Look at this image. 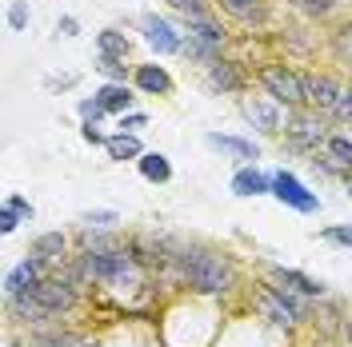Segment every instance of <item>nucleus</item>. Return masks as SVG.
Here are the masks:
<instances>
[{"label": "nucleus", "mask_w": 352, "mask_h": 347, "mask_svg": "<svg viewBox=\"0 0 352 347\" xmlns=\"http://www.w3.org/2000/svg\"><path fill=\"white\" fill-rule=\"evenodd\" d=\"M8 204H12V208H16V212H21V219H24V224H28V219L36 216V212H32V204H28V200H24V195H8Z\"/></svg>", "instance_id": "36"}, {"label": "nucleus", "mask_w": 352, "mask_h": 347, "mask_svg": "<svg viewBox=\"0 0 352 347\" xmlns=\"http://www.w3.org/2000/svg\"><path fill=\"white\" fill-rule=\"evenodd\" d=\"M44 267L48 263L41 260V256H28V260H21L8 276H4V296L12 300V296H28V291H36L48 276H44Z\"/></svg>", "instance_id": "10"}, {"label": "nucleus", "mask_w": 352, "mask_h": 347, "mask_svg": "<svg viewBox=\"0 0 352 347\" xmlns=\"http://www.w3.org/2000/svg\"><path fill=\"white\" fill-rule=\"evenodd\" d=\"M256 84L264 88V96H272L280 108H308V88H305V72H296L285 60H264L256 68Z\"/></svg>", "instance_id": "2"}, {"label": "nucleus", "mask_w": 352, "mask_h": 347, "mask_svg": "<svg viewBox=\"0 0 352 347\" xmlns=\"http://www.w3.org/2000/svg\"><path fill=\"white\" fill-rule=\"evenodd\" d=\"M217 4L241 24H261L264 21V0H217Z\"/></svg>", "instance_id": "22"}, {"label": "nucleus", "mask_w": 352, "mask_h": 347, "mask_svg": "<svg viewBox=\"0 0 352 347\" xmlns=\"http://www.w3.org/2000/svg\"><path fill=\"white\" fill-rule=\"evenodd\" d=\"M344 335H349V344H352V320H349V327H344Z\"/></svg>", "instance_id": "38"}, {"label": "nucleus", "mask_w": 352, "mask_h": 347, "mask_svg": "<svg viewBox=\"0 0 352 347\" xmlns=\"http://www.w3.org/2000/svg\"><path fill=\"white\" fill-rule=\"evenodd\" d=\"M80 136H85L88 144H100V148L109 144V136L100 132V124H92V120H80Z\"/></svg>", "instance_id": "34"}, {"label": "nucleus", "mask_w": 352, "mask_h": 347, "mask_svg": "<svg viewBox=\"0 0 352 347\" xmlns=\"http://www.w3.org/2000/svg\"><path fill=\"white\" fill-rule=\"evenodd\" d=\"M96 72L104 80H116V84H129L132 80V68L124 60H116V56H96Z\"/></svg>", "instance_id": "27"}, {"label": "nucleus", "mask_w": 352, "mask_h": 347, "mask_svg": "<svg viewBox=\"0 0 352 347\" xmlns=\"http://www.w3.org/2000/svg\"><path fill=\"white\" fill-rule=\"evenodd\" d=\"M320 239H329V243H340V248H352V228L349 224H332L320 232Z\"/></svg>", "instance_id": "32"}, {"label": "nucleus", "mask_w": 352, "mask_h": 347, "mask_svg": "<svg viewBox=\"0 0 352 347\" xmlns=\"http://www.w3.org/2000/svg\"><path fill=\"white\" fill-rule=\"evenodd\" d=\"M180 267H184V280L192 291L200 296H224L232 280H236V272H232V260L228 256H220L212 248H188L184 256H180Z\"/></svg>", "instance_id": "1"}, {"label": "nucleus", "mask_w": 352, "mask_h": 347, "mask_svg": "<svg viewBox=\"0 0 352 347\" xmlns=\"http://www.w3.org/2000/svg\"><path fill=\"white\" fill-rule=\"evenodd\" d=\"M204 84L220 92V96H241L244 88H248V72H244L241 60H228V56H220L212 64L204 68Z\"/></svg>", "instance_id": "7"}, {"label": "nucleus", "mask_w": 352, "mask_h": 347, "mask_svg": "<svg viewBox=\"0 0 352 347\" xmlns=\"http://www.w3.org/2000/svg\"><path fill=\"white\" fill-rule=\"evenodd\" d=\"M324 156H329L336 168L352 172V136L349 132H332L329 140H324Z\"/></svg>", "instance_id": "24"}, {"label": "nucleus", "mask_w": 352, "mask_h": 347, "mask_svg": "<svg viewBox=\"0 0 352 347\" xmlns=\"http://www.w3.org/2000/svg\"><path fill=\"white\" fill-rule=\"evenodd\" d=\"M204 140H208V148H220V152H228L232 160H256V156H261L256 140H244V136H224V132H208Z\"/></svg>", "instance_id": "15"}, {"label": "nucleus", "mask_w": 352, "mask_h": 347, "mask_svg": "<svg viewBox=\"0 0 352 347\" xmlns=\"http://www.w3.org/2000/svg\"><path fill=\"white\" fill-rule=\"evenodd\" d=\"M68 252V239L60 232H44V236L32 239V256H41L44 263H60Z\"/></svg>", "instance_id": "20"}, {"label": "nucleus", "mask_w": 352, "mask_h": 347, "mask_svg": "<svg viewBox=\"0 0 352 347\" xmlns=\"http://www.w3.org/2000/svg\"><path fill=\"white\" fill-rule=\"evenodd\" d=\"M173 12H180L184 21L188 16H200V12H212V0H164Z\"/></svg>", "instance_id": "28"}, {"label": "nucleus", "mask_w": 352, "mask_h": 347, "mask_svg": "<svg viewBox=\"0 0 352 347\" xmlns=\"http://www.w3.org/2000/svg\"><path fill=\"white\" fill-rule=\"evenodd\" d=\"M92 96L100 100V108H104V112H116V116L132 112V104H136V88H132V84H116V80H104Z\"/></svg>", "instance_id": "13"}, {"label": "nucleus", "mask_w": 352, "mask_h": 347, "mask_svg": "<svg viewBox=\"0 0 352 347\" xmlns=\"http://www.w3.org/2000/svg\"><path fill=\"white\" fill-rule=\"evenodd\" d=\"M272 195L280 200V204H288V208H296V212H305V216H312V212H320V200H316V192H308L305 184L296 180L292 172H272Z\"/></svg>", "instance_id": "8"}, {"label": "nucleus", "mask_w": 352, "mask_h": 347, "mask_svg": "<svg viewBox=\"0 0 352 347\" xmlns=\"http://www.w3.org/2000/svg\"><path fill=\"white\" fill-rule=\"evenodd\" d=\"M36 304H44L52 315H60V311H68V307L76 304V283H68L65 276H48V280L36 287V291H28Z\"/></svg>", "instance_id": "11"}, {"label": "nucleus", "mask_w": 352, "mask_h": 347, "mask_svg": "<svg viewBox=\"0 0 352 347\" xmlns=\"http://www.w3.org/2000/svg\"><path fill=\"white\" fill-rule=\"evenodd\" d=\"M232 192L236 195H272V176H264L256 164H244V168H236V176H232Z\"/></svg>", "instance_id": "14"}, {"label": "nucleus", "mask_w": 352, "mask_h": 347, "mask_svg": "<svg viewBox=\"0 0 352 347\" xmlns=\"http://www.w3.org/2000/svg\"><path fill=\"white\" fill-rule=\"evenodd\" d=\"M104 152H109V160H116V164H124V160H140V156H144V148H140L136 132H116V136H109Z\"/></svg>", "instance_id": "17"}, {"label": "nucleus", "mask_w": 352, "mask_h": 347, "mask_svg": "<svg viewBox=\"0 0 352 347\" xmlns=\"http://www.w3.org/2000/svg\"><path fill=\"white\" fill-rule=\"evenodd\" d=\"M144 124H148L144 112H124V116H120V132H140Z\"/></svg>", "instance_id": "35"}, {"label": "nucleus", "mask_w": 352, "mask_h": 347, "mask_svg": "<svg viewBox=\"0 0 352 347\" xmlns=\"http://www.w3.org/2000/svg\"><path fill=\"white\" fill-rule=\"evenodd\" d=\"M349 195H352V180H349Z\"/></svg>", "instance_id": "39"}, {"label": "nucleus", "mask_w": 352, "mask_h": 347, "mask_svg": "<svg viewBox=\"0 0 352 347\" xmlns=\"http://www.w3.org/2000/svg\"><path fill=\"white\" fill-rule=\"evenodd\" d=\"M132 44L124 32H116V28H104V32H96V56H116V60H129Z\"/></svg>", "instance_id": "21"}, {"label": "nucleus", "mask_w": 352, "mask_h": 347, "mask_svg": "<svg viewBox=\"0 0 352 347\" xmlns=\"http://www.w3.org/2000/svg\"><path fill=\"white\" fill-rule=\"evenodd\" d=\"M8 28L12 32H24L28 28V0H12L8 4Z\"/></svg>", "instance_id": "29"}, {"label": "nucleus", "mask_w": 352, "mask_h": 347, "mask_svg": "<svg viewBox=\"0 0 352 347\" xmlns=\"http://www.w3.org/2000/svg\"><path fill=\"white\" fill-rule=\"evenodd\" d=\"M120 216L109 212V208H96V212H85V228H116Z\"/></svg>", "instance_id": "30"}, {"label": "nucleus", "mask_w": 352, "mask_h": 347, "mask_svg": "<svg viewBox=\"0 0 352 347\" xmlns=\"http://www.w3.org/2000/svg\"><path fill=\"white\" fill-rule=\"evenodd\" d=\"M132 88L140 96H173V76L164 72V64H136L132 68Z\"/></svg>", "instance_id": "12"}, {"label": "nucleus", "mask_w": 352, "mask_h": 347, "mask_svg": "<svg viewBox=\"0 0 352 347\" xmlns=\"http://www.w3.org/2000/svg\"><path fill=\"white\" fill-rule=\"evenodd\" d=\"M184 28L192 32V36H200V40H212V44H228V28H224V21H220L217 12H200V16H188L184 21Z\"/></svg>", "instance_id": "16"}, {"label": "nucleus", "mask_w": 352, "mask_h": 347, "mask_svg": "<svg viewBox=\"0 0 352 347\" xmlns=\"http://www.w3.org/2000/svg\"><path fill=\"white\" fill-rule=\"evenodd\" d=\"M305 88H308V108L329 116L336 108V100H340V92H344V80L329 68H312V72H305Z\"/></svg>", "instance_id": "5"}, {"label": "nucleus", "mask_w": 352, "mask_h": 347, "mask_svg": "<svg viewBox=\"0 0 352 347\" xmlns=\"http://www.w3.org/2000/svg\"><path fill=\"white\" fill-rule=\"evenodd\" d=\"M332 132L324 128V112L316 108H292L285 120V140L288 148H296V152H316V148H324V140H329Z\"/></svg>", "instance_id": "3"}, {"label": "nucleus", "mask_w": 352, "mask_h": 347, "mask_svg": "<svg viewBox=\"0 0 352 347\" xmlns=\"http://www.w3.org/2000/svg\"><path fill=\"white\" fill-rule=\"evenodd\" d=\"M241 112H244V120L256 132H264V136L280 132V104L272 96H241Z\"/></svg>", "instance_id": "9"}, {"label": "nucleus", "mask_w": 352, "mask_h": 347, "mask_svg": "<svg viewBox=\"0 0 352 347\" xmlns=\"http://www.w3.org/2000/svg\"><path fill=\"white\" fill-rule=\"evenodd\" d=\"M140 36H144V44L153 48L156 56H176L184 48V32H176L173 24L164 21V16H156V12L140 16Z\"/></svg>", "instance_id": "6"}, {"label": "nucleus", "mask_w": 352, "mask_h": 347, "mask_svg": "<svg viewBox=\"0 0 352 347\" xmlns=\"http://www.w3.org/2000/svg\"><path fill=\"white\" fill-rule=\"evenodd\" d=\"M252 304H256V311H261L264 320H272L276 327H292V324H300V320H308L300 296L288 291V287H256Z\"/></svg>", "instance_id": "4"}, {"label": "nucleus", "mask_w": 352, "mask_h": 347, "mask_svg": "<svg viewBox=\"0 0 352 347\" xmlns=\"http://www.w3.org/2000/svg\"><path fill=\"white\" fill-rule=\"evenodd\" d=\"M136 168H140V176H144L148 184H168V180H173V164H168L164 152H144L136 160Z\"/></svg>", "instance_id": "18"}, {"label": "nucleus", "mask_w": 352, "mask_h": 347, "mask_svg": "<svg viewBox=\"0 0 352 347\" xmlns=\"http://www.w3.org/2000/svg\"><path fill=\"white\" fill-rule=\"evenodd\" d=\"M300 16H308V21H329L332 12L340 8V0H288Z\"/></svg>", "instance_id": "25"}, {"label": "nucleus", "mask_w": 352, "mask_h": 347, "mask_svg": "<svg viewBox=\"0 0 352 347\" xmlns=\"http://www.w3.org/2000/svg\"><path fill=\"white\" fill-rule=\"evenodd\" d=\"M180 52H184V56H188L192 64L208 68L212 60H220V52H224V48H220V44H212V40H200V36H192V32H188V36H184V48H180Z\"/></svg>", "instance_id": "19"}, {"label": "nucleus", "mask_w": 352, "mask_h": 347, "mask_svg": "<svg viewBox=\"0 0 352 347\" xmlns=\"http://www.w3.org/2000/svg\"><path fill=\"white\" fill-rule=\"evenodd\" d=\"M272 276H276V283H280V287L296 291V296H320V291H324V283H320V280H308V276H300V272H288V267H276Z\"/></svg>", "instance_id": "23"}, {"label": "nucleus", "mask_w": 352, "mask_h": 347, "mask_svg": "<svg viewBox=\"0 0 352 347\" xmlns=\"http://www.w3.org/2000/svg\"><path fill=\"white\" fill-rule=\"evenodd\" d=\"M28 347H92V344L85 335H72V331H48V335L28 339Z\"/></svg>", "instance_id": "26"}, {"label": "nucleus", "mask_w": 352, "mask_h": 347, "mask_svg": "<svg viewBox=\"0 0 352 347\" xmlns=\"http://www.w3.org/2000/svg\"><path fill=\"white\" fill-rule=\"evenodd\" d=\"M56 32H60V36H80V24L72 21V16H60V24H56Z\"/></svg>", "instance_id": "37"}, {"label": "nucleus", "mask_w": 352, "mask_h": 347, "mask_svg": "<svg viewBox=\"0 0 352 347\" xmlns=\"http://www.w3.org/2000/svg\"><path fill=\"white\" fill-rule=\"evenodd\" d=\"M76 112H80V120H92V124H100V116H104V108H100V100H96V96H92V100H80Z\"/></svg>", "instance_id": "33"}, {"label": "nucleus", "mask_w": 352, "mask_h": 347, "mask_svg": "<svg viewBox=\"0 0 352 347\" xmlns=\"http://www.w3.org/2000/svg\"><path fill=\"white\" fill-rule=\"evenodd\" d=\"M21 224H24L21 212H16V208H12V204L4 200V204H0V232H4V236H12V232H16Z\"/></svg>", "instance_id": "31"}]
</instances>
